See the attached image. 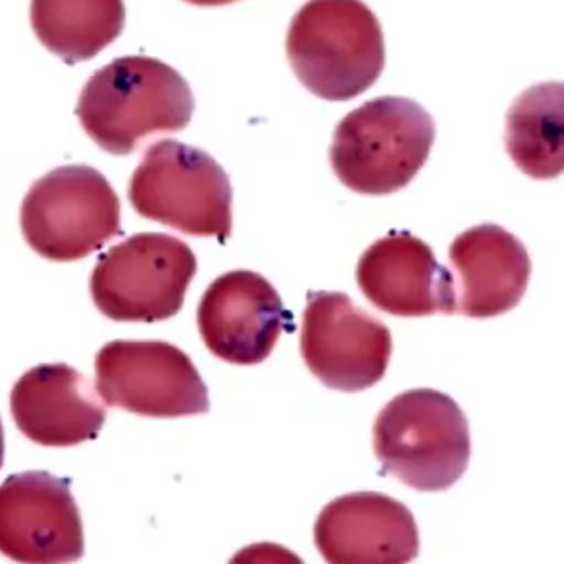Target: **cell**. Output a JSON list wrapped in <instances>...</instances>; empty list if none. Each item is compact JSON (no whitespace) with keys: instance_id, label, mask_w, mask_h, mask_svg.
I'll return each instance as SVG.
<instances>
[{"instance_id":"5","label":"cell","mask_w":564,"mask_h":564,"mask_svg":"<svg viewBox=\"0 0 564 564\" xmlns=\"http://www.w3.org/2000/svg\"><path fill=\"white\" fill-rule=\"evenodd\" d=\"M128 195L142 218L183 235L224 242L232 232V187L226 171L208 152L177 140H161L144 152Z\"/></svg>"},{"instance_id":"18","label":"cell","mask_w":564,"mask_h":564,"mask_svg":"<svg viewBox=\"0 0 564 564\" xmlns=\"http://www.w3.org/2000/svg\"><path fill=\"white\" fill-rule=\"evenodd\" d=\"M185 2H192V4H197V7H223V4L238 2V0H185Z\"/></svg>"},{"instance_id":"6","label":"cell","mask_w":564,"mask_h":564,"mask_svg":"<svg viewBox=\"0 0 564 564\" xmlns=\"http://www.w3.org/2000/svg\"><path fill=\"white\" fill-rule=\"evenodd\" d=\"M119 216L118 194L104 173L68 164L31 187L21 206V230L35 253L70 263L123 235Z\"/></svg>"},{"instance_id":"2","label":"cell","mask_w":564,"mask_h":564,"mask_svg":"<svg viewBox=\"0 0 564 564\" xmlns=\"http://www.w3.org/2000/svg\"><path fill=\"white\" fill-rule=\"evenodd\" d=\"M285 50L300 83L327 101L356 99L387 64L384 33L364 0H308L292 19Z\"/></svg>"},{"instance_id":"3","label":"cell","mask_w":564,"mask_h":564,"mask_svg":"<svg viewBox=\"0 0 564 564\" xmlns=\"http://www.w3.org/2000/svg\"><path fill=\"white\" fill-rule=\"evenodd\" d=\"M435 121L413 99L380 97L347 113L335 128L330 166L361 195L404 189L430 159Z\"/></svg>"},{"instance_id":"8","label":"cell","mask_w":564,"mask_h":564,"mask_svg":"<svg viewBox=\"0 0 564 564\" xmlns=\"http://www.w3.org/2000/svg\"><path fill=\"white\" fill-rule=\"evenodd\" d=\"M104 401L152 419L209 413L208 387L187 354L163 341L107 343L95 361Z\"/></svg>"},{"instance_id":"4","label":"cell","mask_w":564,"mask_h":564,"mask_svg":"<svg viewBox=\"0 0 564 564\" xmlns=\"http://www.w3.org/2000/svg\"><path fill=\"white\" fill-rule=\"evenodd\" d=\"M376 458L411 489L454 487L470 462V427L460 404L431 388L388 402L373 425Z\"/></svg>"},{"instance_id":"13","label":"cell","mask_w":564,"mask_h":564,"mask_svg":"<svg viewBox=\"0 0 564 564\" xmlns=\"http://www.w3.org/2000/svg\"><path fill=\"white\" fill-rule=\"evenodd\" d=\"M357 283L376 308L394 316L456 314L452 273L409 232L376 240L357 263Z\"/></svg>"},{"instance_id":"9","label":"cell","mask_w":564,"mask_h":564,"mask_svg":"<svg viewBox=\"0 0 564 564\" xmlns=\"http://www.w3.org/2000/svg\"><path fill=\"white\" fill-rule=\"evenodd\" d=\"M300 351L325 387L361 392L384 378L392 337L382 321L347 294L312 292L302 318Z\"/></svg>"},{"instance_id":"15","label":"cell","mask_w":564,"mask_h":564,"mask_svg":"<svg viewBox=\"0 0 564 564\" xmlns=\"http://www.w3.org/2000/svg\"><path fill=\"white\" fill-rule=\"evenodd\" d=\"M449 263L458 275L456 312L470 318L513 311L532 275L523 242L497 224H480L462 232L449 247Z\"/></svg>"},{"instance_id":"1","label":"cell","mask_w":564,"mask_h":564,"mask_svg":"<svg viewBox=\"0 0 564 564\" xmlns=\"http://www.w3.org/2000/svg\"><path fill=\"white\" fill-rule=\"evenodd\" d=\"M194 109V93L175 68L149 56H126L90 76L76 116L99 149L126 156L147 138L187 128Z\"/></svg>"},{"instance_id":"12","label":"cell","mask_w":564,"mask_h":564,"mask_svg":"<svg viewBox=\"0 0 564 564\" xmlns=\"http://www.w3.org/2000/svg\"><path fill=\"white\" fill-rule=\"evenodd\" d=\"M314 544L333 564L413 563L419 530L401 501L382 492H351L321 511Z\"/></svg>"},{"instance_id":"10","label":"cell","mask_w":564,"mask_h":564,"mask_svg":"<svg viewBox=\"0 0 564 564\" xmlns=\"http://www.w3.org/2000/svg\"><path fill=\"white\" fill-rule=\"evenodd\" d=\"M0 552L15 563H75L85 554L70 485L50 473H21L0 485Z\"/></svg>"},{"instance_id":"11","label":"cell","mask_w":564,"mask_h":564,"mask_svg":"<svg viewBox=\"0 0 564 564\" xmlns=\"http://www.w3.org/2000/svg\"><path fill=\"white\" fill-rule=\"evenodd\" d=\"M197 328L209 354L228 364L254 366L271 356L283 330H294V318L263 275L230 271L206 290Z\"/></svg>"},{"instance_id":"16","label":"cell","mask_w":564,"mask_h":564,"mask_svg":"<svg viewBox=\"0 0 564 564\" xmlns=\"http://www.w3.org/2000/svg\"><path fill=\"white\" fill-rule=\"evenodd\" d=\"M506 147L525 175L540 181L563 175V83L535 85L516 99L507 111Z\"/></svg>"},{"instance_id":"19","label":"cell","mask_w":564,"mask_h":564,"mask_svg":"<svg viewBox=\"0 0 564 564\" xmlns=\"http://www.w3.org/2000/svg\"><path fill=\"white\" fill-rule=\"evenodd\" d=\"M4 464V431H2V423H0V468Z\"/></svg>"},{"instance_id":"14","label":"cell","mask_w":564,"mask_h":564,"mask_svg":"<svg viewBox=\"0 0 564 564\" xmlns=\"http://www.w3.org/2000/svg\"><path fill=\"white\" fill-rule=\"evenodd\" d=\"M11 413L33 444L80 446L104 430L107 409L87 376L66 364L25 371L11 392Z\"/></svg>"},{"instance_id":"7","label":"cell","mask_w":564,"mask_h":564,"mask_svg":"<svg viewBox=\"0 0 564 564\" xmlns=\"http://www.w3.org/2000/svg\"><path fill=\"white\" fill-rule=\"evenodd\" d=\"M197 259L187 242L144 232L99 257L90 296L99 312L118 323H161L183 308Z\"/></svg>"},{"instance_id":"17","label":"cell","mask_w":564,"mask_h":564,"mask_svg":"<svg viewBox=\"0 0 564 564\" xmlns=\"http://www.w3.org/2000/svg\"><path fill=\"white\" fill-rule=\"evenodd\" d=\"M37 40L68 64L95 58L126 25L123 0H33Z\"/></svg>"}]
</instances>
